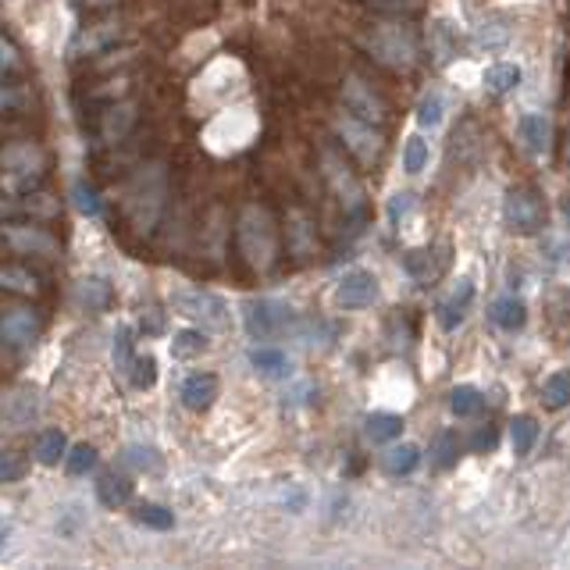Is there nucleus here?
Segmentation results:
<instances>
[{
	"instance_id": "393cba45",
	"label": "nucleus",
	"mask_w": 570,
	"mask_h": 570,
	"mask_svg": "<svg viewBox=\"0 0 570 570\" xmlns=\"http://www.w3.org/2000/svg\"><path fill=\"white\" fill-rule=\"evenodd\" d=\"M249 364H253L260 375H267V378H285V375H289V357H285L281 350H274V346H257V350H249Z\"/></svg>"
},
{
	"instance_id": "473e14b6",
	"label": "nucleus",
	"mask_w": 570,
	"mask_h": 570,
	"mask_svg": "<svg viewBox=\"0 0 570 570\" xmlns=\"http://www.w3.org/2000/svg\"><path fill=\"white\" fill-rule=\"evenodd\" d=\"M136 520L143 527H154V531H171L175 527V513L168 506H157V503H139L136 506Z\"/></svg>"
},
{
	"instance_id": "4468645a",
	"label": "nucleus",
	"mask_w": 570,
	"mask_h": 570,
	"mask_svg": "<svg viewBox=\"0 0 570 570\" xmlns=\"http://www.w3.org/2000/svg\"><path fill=\"white\" fill-rule=\"evenodd\" d=\"M325 175H329V182H332V189H336V196H339V203H343V210H360L364 207V189H360V182L353 178V171L346 168V164H339L332 154L325 157Z\"/></svg>"
},
{
	"instance_id": "8fccbe9b",
	"label": "nucleus",
	"mask_w": 570,
	"mask_h": 570,
	"mask_svg": "<svg viewBox=\"0 0 570 570\" xmlns=\"http://www.w3.org/2000/svg\"><path fill=\"white\" fill-rule=\"evenodd\" d=\"M566 164H570V136H566Z\"/></svg>"
},
{
	"instance_id": "2eb2a0df",
	"label": "nucleus",
	"mask_w": 570,
	"mask_h": 570,
	"mask_svg": "<svg viewBox=\"0 0 570 570\" xmlns=\"http://www.w3.org/2000/svg\"><path fill=\"white\" fill-rule=\"evenodd\" d=\"M343 104H346L350 115H357L364 122H382V115H385V104L378 100V93L360 79H350L343 86Z\"/></svg>"
},
{
	"instance_id": "20e7f679",
	"label": "nucleus",
	"mask_w": 570,
	"mask_h": 570,
	"mask_svg": "<svg viewBox=\"0 0 570 570\" xmlns=\"http://www.w3.org/2000/svg\"><path fill=\"white\" fill-rule=\"evenodd\" d=\"M503 218H506V228L517 232V235H534L545 228V203L534 189L527 186H517L506 193V203H503Z\"/></svg>"
},
{
	"instance_id": "79ce46f5",
	"label": "nucleus",
	"mask_w": 570,
	"mask_h": 570,
	"mask_svg": "<svg viewBox=\"0 0 570 570\" xmlns=\"http://www.w3.org/2000/svg\"><path fill=\"white\" fill-rule=\"evenodd\" d=\"M122 463H129L132 471H154L157 467V453L150 446H129L122 453Z\"/></svg>"
},
{
	"instance_id": "5701e85b",
	"label": "nucleus",
	"mask_w": 570,
	"mask_h": 570,
	"mask_svg": "<svg viewBox=\"0 0 570 570\" xmlns=\"http://www.w3.org/2000/svg\"><path fill=\"white\" fill-rule=\"evenodd\" d=\"M97 499H100L104 506L118 510V506H125V503L132 499V481H129L125 474L107 471V474H100V478H97Z\"/></svg>"
},
{
	"instance_id": "b1692460",
	"label": "nucleus",
	"mask_w": 570,
	"mask_h": 570,
	"mask_svg": "<svg viewBox=\"0 0 570 570\" xmlns=\"http://www.w3.org/2000/svg\"><path fill=\"white\" fill-rule=\"evenodd\" d=\"M488 314H492V321H495L503 332H520L524 321H527V307H524V300H517V297H499Z\"/></svg>"
},
{
	"instance_id": "a878e982",
	"label": "nucleus",
	"mask_w": 570,
	"mask_h": 570,
	"mask_svg": "<svg viewBox=\"0 0 570 570\" xmlns=\"http://www.w3.org/2000/svg\"><path fill=\"white\" fill-rule=\"evenodd\" d=\"M534 442H538V424H534V417L517 414V417L510 421V446H513V456H527V453L534 449Z\"/></svg>"
},
{
	"instance_id": "1a4fd4ad",
	"label": "nucleus",
	"mask_w": 570,
	"mask_h": 570,
	"mask_svg": "<svg viewBox=\"0 0 570 570\" xmlns=\"http://www.w3.org/2000/svg\"><path fill=\"white\" fill-rule=\"evenodd\" d=\"M336 300H339V307H346V311H364V307H371V304L378 300V278H375L371 271H364V267L346 271V274L339 278V285H336Z\"/></svg>"
},
{
	"instance_id": "a18cd8bd",
	"label": "nucleus",
	"mask_w": 570,
	"mask_h": 570,
	"mask_svg": "<svg viewBox=\"0 0 570 570\" xmlns=\"http://www.w3.org/2000/svg\"><path fill=\"white\" fill-rule=\"evenodd\" d=\"M453 453H456V449H453V435H442V439H439V456H435V460H439L442 467H449V463H453Z\"/></svg>"
},
{
	"instance_id": "a19ab883",
	"label": "nucleus",
	"mask_w": 570,
	"mask_h": 570,
	"mask_svg": "<svg viewBox=\"0 0 570 570\" xmlns=\"http://www.w3.org/2000/svg\"><path fill=\"white\" fill-rule=\"evenodd\" d=\"M115 368L118 371H129L132 368V360H136V350H132V332L129 329H118V336H115Z\"/></svg>"
},
{
	"instance_id": "2f4dec72",
	"label": "nucleus",
	"mask_w": 570,
	"mask_h": 570,
	"mask_svg": "<svg viewBox=\"0 0 570 570\" xmlns=\"http://www.w3.org/2000/svg\"><path fill=\"white\" fill-rule=\"evenodd\" d=\"M203 350H207V336H203L200 329H182V332H175V339H171V353H175L178 360L200 357Z\"/></svg>"
},
{
	"instance_id": "f704fd0d",
	"label": "nucleus",
	"mask_w": 570,
	"mask_h": 570,
	"mask_svg": "<svg viewBox=\"0 0 570 570\" xmlns=\"http://www.w3.org/2000/svg\"><path fill=\"white\" fill-rule=\"evenodd\" d=\"M428 157H431L428 139H424V136H410L407 146H403V171H410V175L424 171V168H428Z\"/></svg>"
},
{
	"instance_id": "ea45409f",
	"label": "nucleus",
	"mask_w": 570,
	"mask_h": 570,
	"mask_svg": "<svg viewBox=\"0 0 570 570\" xmlns=\"http://www.w3.org/2000/svg\"><path fill=\"white\" fill-rule=\"evenodd\" d=\"M129 375H132V385H136V389H150V385L157 382V360H154L150 353H143V357L132 360Z\"/></svg>"
},
{
	"instance_id": "f3484780",
	"label": "nucleus",
	"mask_w": 570,
	"mask_h": 570,
	"mask_svg": "<svg viewBox=\"0 0 570 570\" xmlns=\"http://www.w3.org/2000/svg\"><path fill=\"white\" fill-rule=\"evenodd\" d=\"M136 125V107L132 104H107L100 111V122H97V139L100 143H118L125 139V132Z\"/></svg>"
},
{
	"instance_id": "7ed1b4c3",
	"label": "nucleus",
	"mask_w": 570,
	"mask_h": 570,
	"mask_svg": "<svg viewBox=\"0 0 570 570\" xmlns=\"http://www.w3.org/2000/svg\"><path fill=\"white\" fill-rule=\"evenodd\" d=\"M368 51L389 65V68H410L417 61V36L410 26H400V22H385L378 29H371L368 36Z\"/></svg>"
},
{
	"instance_id": "cd10ccee",
	"label": "nucleus",
	"mask_w": 570,
	"mask_h": 570,
	"mask_svg": "<svg viewBox=\"0 0 570 570\" xmlns=\"http://www.w3.org/2000/svg\"><path fill=\"white\" fill-rule=\"evenodd\" d=\"M421 463V449L414 442H400V446H389V453L382 456V467L389 474H410L414 467Z\"/></svg>"
},
{
	"instance_id": "49530a36",
	"label": "nucleus",
	"mask_w": 570,
	"mask_h": 570,
	"mask_svg": "<svg viewBox=\"0 0 570 570\" xmlns=\"http://www.w3.org/2000/svg\"><path fill=\"white\" fill-rule=\"evenodd\" d=\"M492 446H495V431H492V428H485V431L474 435V449H492Z\"/></svg>"
},
{
	"instance_id": "f03ea898",
	"label": "nucleus",
	"mask_w": 570,
	"mask_h": 570,
	"mask_svg": "<svg viewBox=\"0 0 570 570\" xmlns=\"http://www.w3.org/2000/svg\"><path fill=\"white\" fill-rule=\"evenodd\" d=\"M47 171V154L22 139L0 150V189L4 193H33Z\"/></svg>"
},
{
	"instance_id": "dca6fc26",
	"label": "nucleus",
	"mask_w": 570,
	"mask_h": 570,
	"mask_svg": "<svg viewBox=\"0 0 570 570\" xmlns=\"http://www.w3.org/2000/svg\"><path fill=\"white\" fill-rule=\"evenodd\" d=\"M218 392H221V385H218V378H214L210 371H196V375H189V378L182 382V389H178V396H182L186 410H193V414L210 410V407H214V400H218Z\"/></svg>"
},
{
	"instance_id": "4c0bfd02",
	"label": "nucleus",
	"mask_w": 570,
	"mask_h": 570,
	"mask_svg": "<svg viewBox=\"0 0 570 570\" xmlns=\"http://www.w3.org/2000/svg\"><path fill=\"white\" fill-rule=\"evenodd\" d=\"M65 467H68V474H86V471H93V467H97V449H93L90 442L68 446V453H65Z\"/></svg>"
},
{
	"instance_id": "58836bf2",
	"label": "nucleus",
	"mask_w": 570,
	"mask_h": 570,
	"mask_svg": "<svg viewBox=\"0 0 570 570\" xmlns=\"http://www.w3.org/2000/svg\"><path fill=\"white\" fill-rule=\"evenodd\" d=\"M26 474V456L15 449H0V485H15Z\"/></svg>"
},
{
	"instance_id": "09e8293b",
	"label": "nucleus",
	"mask_w": 570,
	"mask_h": 570,
	"mask_svg": "<svg viewBox=\"0 0 570 570\" xmlns=\"http://www.w3.org/2000/svg\"><path fill=\"white\" fill-rule=\"evenodd\" d=\"M97 4H115V0H86V8H97Z\"/></svg>"
},
{
	"instance_id": "ddd939ff",
	"label": "nucleus",
	"mask_w": 570,
	"mask_h": 570,
	"mask_svg": "<svg viewBox=\"0 0 570 570\" xmlns=\"http://www.w3.org/2000/svg\"><path fill=\"white\" fill-rule=\"evenodd\" d=\"M471 300H474V281H471V278H456L453 289L435 304V318H439V325H442L446 332H453V329L463 321V314H467Z\"/></svg>"
},
{
	"instance_id": "4be33fe9",
	"label": "nucleus",
	"mask_w": 570,
	"mask_h": 570,
	"mask_svg": "<svg viewBox=\"0 0 570 570\" xmlns=\"http://www.w3.org/2000/svg\"><path fill=\"white\" fill-rule=\"evenodd\" d=\"M364 435H368V442H375V446H389V442H396V439L403 435V417L385 414V410L368 414V421H364Z\"/></svg>"
},
{
	"instance_id": "9b49d317",
	"label": "nucleus",
	"mask_w": 570,
	"mask_h": 570,
	"mask_svg": "<svg viewBox=\"0 0 570 570\" xmlns=\"http://www.w3.org/2000/svg\"><path fill=\"white\" fill-rule=\"evenodd\" d=\"M339 136H343V143L368 164V161H375L378 154H382V139H378V132L371 129V122H364V118H357V115H346V118H339Z\"/></svg>"
},
{
	"instance_id": "a211bd4d",
	"label": "nucleus",
	"mask_w": 570,
	"mask_h": 570,
	"mask_svg": "<svg viewBox=\"0 0 570 570\" xmlns=\"http://www.w3.org/2000/svg\"><path fill=\"white\" fill-rule=\"evenodd\" d=\"M118 36H122V26H118V22H97V26H86V29L72 40V58L100 54V51H107Z\"/></svg>"
},
{
	"instance_id": "9d476101",
	"label": "nucleus",
	"mask_w": 570,
	"mask_h": 570,
	"mask_svg": "<svg viewBox=\"0 0 570 570\" xmlns=\"http://www.w3.org/2000/svg\"><path fill=\"white\" fill-rule=\"evenodd\" d=\"M0 239H4L15 253H40V257L58 253V235H51L40 225H0Z\"/></svg>"
},
{
	"instance_id": "c756f323",
	"label": "nucleus",
	"mask_w": 570,
	"mask_h": 570,
	"mask_svg": "<svg viewBox=\"0 0 570 570\" xmlns=\"http://www.w3.org/2000/svg\"><path fill=\"white\" fill-rule=\"evenodd\" d=\"M407 271L417 278V281H431L439 271H442V260H435V249H410L403 257Z\"/></svg>"
},
{
	"instance_id": "6ab92c4d",
	"label": "nucleus",
	"mask_w": 570,
	"mask_h": 570,
	"mask_svg": "<svg viewBox=\"0 0 570 570\" xmlns=\"http://www.w3.org/2000/svg\"><path fill=\"white\" fill-rule=\"evenodd\" d=\"M517 136H520V143H524V150H527V154L542 157V154H549L552 122H549L542 111H531V115H524V118H520V125H517Z\"/></svg>"
},
{
	"instance_id": "6e6552de",
	"label": "nucleus",
	"mask_w": 570,
	"mask_h": 570,
	"mask_svg": "<svg viewBox=\"0 0 570 570\" xmlns=\"http://www.w3.org/2000/svg\"><path fill=\"white\" fill-rule=\"evenodd\" d=\"M44 332V318L33 307H8L0 314V343L12 346V350H26L40 339Z\"/></svg>"
},
{
	"instance_id": "c03bdc74",
	"label": "nucleus",
	"mask_w": 570,
	"mask_h": 570,
	"mask_svg": "<svg viewBox=\"0 0 570 570\" xmlns=\"http://www.w3.org/2000/svg\"><path fill=\"white\" fill-rule=\"evenodd\" d=\"M410 207H414V196H410V193H396V196L389 200V221L400 225V218H403Z\"/></svg>"
},
{
	"instance_id": "e433bc0d",
	"label": "nucleus",
	"mask_w": 570,
	"mask_h": 570,
	"mask_svg": "<svg viewBox=\"0 0 570 570\" xmlns=\"http://www.w3.org/2000/svg\"><path fill=\"white\" fill-rule=\"evenodd\" d=\"M442 111H446L442 97H439V93H424V97L417 100V125H421V129H439V125H442Z\"/></svg>"
},
{
	"instance_id": "412c9836",
	"label": "nucleus",
	"mask_w": 570,
	"mask_h": 570,
	"mask_svg": "<svg viewBox=\"0 0 570 570\" xmlns=\"http://www.w3.org/2000/svg\"><path fill=\"white\" fill-rule=\"evenodd\" d=\"M0 289L33 297V293H40V274L29 271L26 264H0Z\"/></svg>"
},
{
	"instance_id": "39448f33",
	"label": "nucleus",
	"mask_w": 570,
	"mask_h": 570,
	"mask_svg": "<svg viewBox=\"0 0 570 570\" xmlns=\"http://www.w3.org/2000/svg\"><path fill=\"white\" fill-rule=\"evenodd\" d=\"M161 203H164V171H161V164H150V171H139L136 189H132V200H129V210H132L136 228L150 232L154 221H157V214H161Z\"/></svg>"
},
{
	"instance_id": "423d86ee",
	"label": "nucleus",
	"mask_w": 570,
	"mask_h": 570,
	"mask_svg": "<svg viewBox=\"0 0 570 570\" xmlns=\"http://www.w3.org/2000/svg\"><path fill=\"white\" fill-rule=\"evenodd\" d=\"M26 58L22 51L8 40V36H0V111H8V107H19L29 90H26Z\"/></svg>"
},
{
	"instance_id": "c9c22d12",
	"label": "nucleus",
	"mask_w": 570,
	"mask_h": 570,
	"mask_svg": "<svg viewBox=\"0 0 570 570\" xmlns=\"http://www.w3.org/2000/svg\"><path fill=\"white\" fill-rule=\"evenodd\" d=\"M72 203H75V210L79 214H86V218H100V193L93 189V182H75L72 186Z\"/></svg>"
},
{
	"instance_id": "f8f14e48",
	"label": "nucleus",
	"mask_w": 570,
	"mask_h": 570,
	"mask_svg": "<svg viewBox=\"0 0 570 570\" xmlns=\"http://www.w3.org/2000/svg\"><path fill=\"white\" fill-rule=\"evenodd\" d=\"M171 304H175L182 314H189V318H196V321H203V325H225V304H221L218 297L203 293V289H178V293L171 297Z\"/></svg>"
},
{
	"instance_id": "de8ad7c7",
	"label": "nucleus",
	"mask_w": 570,
	"mask_h": 570,
	"mask_svg": "<svg viewBox=\"0 0 570 570\" xmlns=\"http://www.w3.org/2000/svg\"><path fill=\"white\" fill-rule=\"evenodd\" d=\"M8 538H12V527H8V524H0V552L8 549Z\"/></svg>"
},
{
	"instance_id": "7c9ffc66",
	"label": "nucleus",
	"mask_w": 570,
	"mask_h": 570,
	"mask_svg": "<svg viewBox=\"0 0 570 570\" xmlns=\"http://www.w3.org/2000/svg\"><path fill=\"white\" fill-rule=\"evenodd\" d=\"M485 86H488L492 93H510V90L520 86V68L510 65V61H499V65H492V68L485 72Z\"/></svg>"
},
{
	"instance_id": "aec40b11",
	"label": "nucleus",
	"mask_w": 570,
	"mask_h": 570,
	"mask_svg": "<svg viewBox=\"0 0 570 570\" xmlns=\"http://www.w3.org/2000/svg\"><path fill=\"white\" fill-rule=\"evenodd\" d=\"M75 304H79L83 311H90V314L107 311V304H111V285H107L100 274L79 278V281H75Z\"/></svg>"
},
{
	"instance_id": "f257e3e1",
	"label": "nucleus",
	"mask_w": 570,
	"mask_h": 570,
	"mask_svg": "<svg viewBox=\"0 0 570 570\" xmlns=\"http://www.w3.org/2000/svg\"><path fill=\"white\" fill-rule=\"evenodd\" d=\"M235 242H239V253L242 260L253 267V271H267L278 257V228H274V218L267 214V207H246L239 214V225H235Z\"/></svg>"
},
{
	"instance_id": "37998d69",
	"label": "nucleus",
	"mask_w": 570,
	"mask_h": 570,
	"mask_svg": "<svg viewBox=\"0 0 570 570\" xmlns=\"http://www.w3.org/2000/svg\"><path fill=\"white\" fill-rule=\"evenodd\" d=\"M506 36H510V29H506L503 22H495V19H488V22L478 26V44H481V47H503Z\"/></svg>"
},
{
	"instance_id": "72a5a7b5",
	"label": "nucleus",
	"mask_w": 570,
	"mask_h": 570,
	"mask_svg": "<svg viewBox=\"0 0 570 570\" xmlns=\"http://www.w3.org/2000/svg\"><path fill=\"white\" fill-rule=\"evenodd\" d=\"M449 410H453L456 417H474V414L481 410V392H478L474 385H456V389L449 392Z\"/></svg>"
},
{
	"instance_id": "bb28decb",
	"label": "nucleus",
	"mask_w": 570,
	"mask_h": 570,
	"mask_svg": "<svg viewBox=\"0 0 570 570\" xmlns=\"http://www.w3.org/2000/svg\"><path fill=\"white\" fill-rule=\"evenodd\" d=\"M65 453H68V439H65V431L47 428V431L36 439V460H40L44 467H58V463L65 460Z\"/></svg>"
},
{
	"instance_id": "0eeeda50",
	"label": "nucleus",
	"mask_w": 570,
	"mask_h": 570,
	"mask_svg": "<svg viewBox=\"0 0 570 570\" xmlns=\"http://www.w3.org/2000/svg\"><path fill=\"white\" fill-rule=\"evenodd\" d=\"M242 321H246V332H249L253 339H267V336L285 332L297 318H293V307H285V304H278V300L260 297V300H246Z\"/></svg>"
},
{
	"instance_id": "c85d7f7f",
	"label": "nucleus",
	"mask_w": 570,
	"mask_h": 570,
	"mask_svg": "<svg viewBox=\"0 0 570 570\" xmlns=\"http://www.w3.org/2000/svg\"><path fill=\"white\" fill-rule=\"evenodd\" d=\"M542 400H545V407H552V410L570 407V371H552V375L542 382Z\"/></svg>"
}]
</instances>
